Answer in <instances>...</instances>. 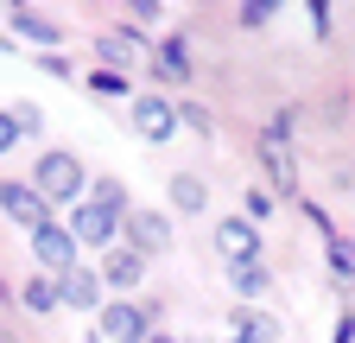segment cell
<instances>
[{
  "label": "cell",
  "mask_w": 355,
  "mask_h": 343,
  "mask_svg": "<svg viewBox=\"0 0 355 343\" xmlns=\"http://www.w3.org/2000/svg\"><path fill=\"white\" fill-rule=\"evenodd\" d=\"M32 191H38L44 203H76V197H83V159H76V153H44V159L32 165Z\"/></svg>",
  "instance_id": "6da1fadb"
},
{
  "label": "cell",
  "mask_w": 355,
  "mask_h": 343,
  "mask_svg": "<svg viewBox=\"0 0 355 343\" xmlns=\"http://www.w3.org/2000/svg\"><path fill=\"white\" fill-rule=\"evenodd\" d=\"M0 210H7V217H13L26 235H38L44 223H58V217H51V203L32 191V178H26V185H19V178H0Z\"/></svg>",
  "instance_id": "7a4b0ae2"
},
{
  "label": "cell",
  "mask_w": 355,
  "mask_h": 343,
  "mask_svg": "<svg viewBox=\"0 0 355 343\" xmlns=\"http://www.w3.org/2000/svg\"><path fill=\"white\" fill-rule=\"evenodd\" d=\"M286 134H292L286 121L266 127V134H260V159H266V178H273L279 191H298V165H292V153H286Z\"/></svg>",
  "instance_id": "3957f363"
},
{
  "label": "cell",
  "mask_w": 355,
  "mask_h": 343,
  "mask_svg": "<svg viewBox=\"0 0 355 343\" xmlns=\"http://www.w3.org/2000/svg\"><path fill=\"white\" fill-rule=\"evenodd\" d=\"M32 254H38V261H44V267H51L58 280H64V274L76 267V235H70L64 223H44V229L32 235Z\"/></svg>",
  "instance_id": "277c9868"
},
{
  "label": "cell",
  "mask_w": 355,
  "mask_h": 343,
  "mask_svg": "<svg viewBox=\"0 0 355 343\" xmlns=\"http://www.w3.org/2000/svg\"><path fill=\"white\" fill-rule=\"evenodd\" d=\"M114 229H121V217H108L102 203H76V217H70V235L89 248H114Z\"/></svg>",
  "instance_id": "5b68a950"
},
{
  "label": "cell",
  "mask_w": 355,
  "mask_h": 343,
  "mask_svg": "<svg viewBox=\"0 0 355 343\" xmlns=\"http://www.w3.org/2000/svg\"><path fill=\"white\" fill-rule=\"evenodd\" d=\"M133 127H140V140H171L178 108L165 96H133Z\"/></svg>",
  "instance_id": "8992f818"
},
{
  "label": "cell",
  "mask_w": 355,
  "mask_h": 343,
  "mask_svg": "<svg viewBox=\"0 0 355 343\" xmlns=\"http://www.w3.org/2000/svg\"><path fill=\"white\" fill-rule=\"evenodd\" d=\"M216 248L229 254V267H241V261H260V229L248 223V217H229L216 229Z\"/></svg>",
  "instance_id": "52a82bcc"
},
{
  "label": "cell",
  "mask_w": 355,
  "mask_h": 343,
  "mask_svg": "<svg viewBox=\"0 0 355 343\" xmlns=\"http://www.w3.org/2000/svg\"><path fill=\"white\" fill-rule=\"evenodd\" d=\"M127 235H133V254H159L165 242H171V223L159 217V210H127V223H121Z\"/></svg>",
  "instance_id": "ba28073f"
},
{
  "label": "cell",
  "mask_w": 355,
  "mask_h": 343,
  "mask_svg": "<svg viewBox=\"0 0 355 343\" xmlns=\"http://www.w3.org/2000/svg\"><path fill=\"white\" fill-rule=\"evenodd\" d=\"M102 331H108L114 343H146V337H153L146 312H140V306H127V299H121V306H102Z\"/></svg>",
  "instance_id": "9c48e42d"
},
{
  "label": "cell",
  "mask_w": 355,
  "mask_h": 343,
  "mask_svg": "<svg viewBox=\"0 0 355 343\" xmlns=\"http://www.w3.org/2000/svg\"><path fill=\"white\" fill-rule=\"evenodd\" d=\"M58 299H64V306H76V312H96V306H102V274L70 267V274L58 280Z\"/></svg>",
  "instance_id": "30bf717a"
},
{
  "label": "cell",
  "mask_w": 355,
  "mask_h": 343,
  "mask_svg": "<svg viewBox=\"0 0 355 343\" xmlns=\"http://www.w3.org/2000/svg\"><path fill=\"white\" fill-rule=\"evenodd\" d=\"M140 280H146V254L114 248V254H108V267H102V286H114V292H133Z\"/></svg>",
  "instance_id": "8fae6325"
},
{
  "label": "cell",
  "mask_w": 355,
  "mask_h": 343,
  "mask_svg": "<svg viewBox=\"0 0 355 343\" xmlns=\"http://www.w3.org/2000/svg\"><path fill=\"white\" fill-rule=\"evenodd\" d=\"M13 32H19V38H32V45H44V51H51L58 38H64V26H51L44 13H26V7L13 13Z\"/></svg>",
  "instance_id": "7c38bea8"
},
{
  "label": "cell",
  "mask_w": 355,
  "mask_h": 343,
  "mask_svg": "<svg viewBox=\"0 0 355 343\" xmlns=\"http://www.w3.org/2000/svg\"><path fill=\"white\" fill-rule=\"evenodd\" d=\"M324 248H330V274H336L343 286H355V242L336 235V229H324Z\"/></svg>",
  "instance_id": "4fadbf2b"
},
{
  "label": "cell",
  "mask_w": 355,
  "mask_h": 343,
  "mask_svg": "<svg viewBox=\"0 0 355 343\" xmlns=\"http://www.w3.org/2000/svg\"><path fill=\"white\" fill-rule=\"evenodd\" d=\"M229 286L241 299H260L266 286H273V274H266V261H241V267H229Z\"/></svg>",
  "instance_id": "5bb4252c"
},
{
  "label": "cell",
  "mask_w": 355,
  "mask_h": 343,
  "mask_svg": "<svg viewBox=\"0 0 355 343\" xmlns=\"http://www.w3.org/2000/svg\"><path fill=\"white\" fill-rule=\"evenodd\" d=\"M159 76L191 83V51H184V38H165V45H159Z\"/></svg>",
  "instance_id": "9a60e30c"
},
{
  "label": "cell",
  "mask_w": 355,
  "mask_h": 343,
  "mask_svg": "<svg viewBox=\"0 0 355 343\" xmlns=\"http://www.w3.org/2000/svg\"><path fill=\"white\" fill-rule=\"evenodd\" d=\"M171 203L184 210V217H197V210L209 203V191H203V178H171Z\"/></svg>",
  "instance_id": "2e32d148"
},
{
  "label": "cell",
  "mask_w": 355,
  "mask_h": 343,
  "mask_svg": "<svg viewBox=\"0 0 355 343\" xmlns=\"http://www.w3.org/2000/svg\"><path fill=\"white\" fill-rule=\"evenodd\" d=\"M235 331H248L254 343H279V318H266V312H241Z\"/></svg>",
  "instance_id": "e0dca14e"
},
{
  "label": "cell",
  "mask_w": 355,
  "mask_h": 343,
  "mask_svg": "<svg viewBox=\"0 0 355 343\" xmlns=\"http://www.w3.org/2000/svg\"><path fill=\"white\" fill-rule=\"evenodd\" d=\"M19 299H26V312H58V306H64L51 280H26V292H19Z\"/></svg>",
  "instance_id": "ac0fdd59"
},
{
  "label": "cell",
  "mask_w": 355,
  "mask_h": 343,
  "mask_svg": "<svg viewBox=\"0 0 355 343\" xmlns=\"http://www.w3.org/2000/svg\"><path fill=\"white\" fill-rule=\"evenodd\" d=\"M89 90H96V96H127V76H121V70H108V64H102V70H96V76H89Z\"/></svg>",
  "instance_id": "d6986e66"
},
{
  "label": "cell",
  "mask_w": 355,
  "mask_h": 343,
  "mask_svg": "<svg viewBox=\"0 0 355 343\" xmlns=\"http://www.w3.org/2000/svg\"><path fill=\"white\" fill-rule=\"evenodd\" d=\"M96 203L108 210V217H121V210H127V191H121L114 178H102V185H96Z\"/></svg>",
  "instance_id": "ffe728a7"
},
{
  "label": "cell",
  "mask_w": 355,
  "mask_h": 343,
  "mask_svg": "<svg viewBox=\"0 0 355 343\" xmlns=\"http://www.w3.org/2000/svg\"><path fill=\"white\" fill-rule=\"evenodd\" d=\"M178 121L197 127V134H209V108H197V102H178Z\"/></svg>",
  "instance_id": "44dd1931"
},
{
  "label": "cell",
  "mask_w": 355,
  "mask_h": 343,
  "mask_svg": "<svg viewBox=\"0 0 355 343\" xmlns=\"http://www.w3.org/2000/svg\"><path fill=\"white\" fill-rule=\"evenodd\" d=\"M19 147V121H13V108H0V153H13Z\"/></svg>",
  "instance_id": "7402d4cb"
},
{
  "label": "cell",
  "mask_w": 355,
  "mask_h": 343,
  "mask_svg": "<svg viewBox=\"0 0 355 343\" xmlns=\"http://www.w3.org/2000/svg\"><path fill=\"white\" fill-rule=\"evenodd\" d=\"M235 19L254 32V26H266V19H273V7H235Z\"/></svg>",
  "instance_id": "603a6c76"
},
{
  "label": "cell",
  "mask_w": 355,
  "mask_h": 343,
  "mask_svg": "<svg viewBox=\"0 0 355 343\" xmlns=\"http://www.w3.org/2000/svg\"><path fill=\"white\" fill-rule=\"evenodd\" d=\"M146 343H178V337H171V331H153V337H146Z\"/></svg>",
  "instance_id": "cb8c5ba5"
},
{
  "label": "cell",
  "mask_w": 355,
  "mask_h": 343,
  "mask_svg": "<svg viewBox=\"0 0 355 343\" xmlns=\"http://www.w3.org/2000/svg\"><path fill=\"white\" fill-rule=\"evenodd\" d=\"M229 343H254V337H248V331H229Z\"/></svg>",
  "instance_id": "d4e9b609"
}]
</instances>
